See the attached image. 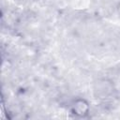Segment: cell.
Segmentation results:
<instances>
[{
    "label": "cell",
    "instance_id": "obj_3",
    "mask_svg": "<svg viewBox=\"0 0 120 120\" xmlns=\"http://www.w3.org/2000/svg\"><path fill=\"white\" fill-rule=\"evenodd\" d=\"M116 9H117L118 13L120 14V1H119V3H118V4H117V6H116Z\"/></svg>",
    "mask_w": 120,
    "mask_h": 120
},
{
    "label": "cell",
    "instance_id": "obj_2",
    "mask_svg": "<svg viewBox=\"0 0 120 120\" xmlns=\"http://www.w3.org/2000/svg\"><path fill=\"white\" fill-rule=\"evenodd\" d=\"M95 92H97V96L100 97V98H108L113 92L112 83L111 82L102 80V81L98 82V85L95 88Z\"/></svg>",
    "mask_w": 120,
    "mask_h": 120
},
{
    "label": "cell",
    "instance_id": "obj_1",
    "mask_svg": "<svg viewBox=\"0 0 120 120\" xmlns=\"http://www.w3.org/2000/svg\"><path fill=\"white\" fill-rule=\"evenodd\" d=\"M70 111L78 117H84L89 113L90 105L83 98H76L70 105Z\"/></svg>",
    "mask_w": 120,
    "mask_h": 120
}]
</instances>
